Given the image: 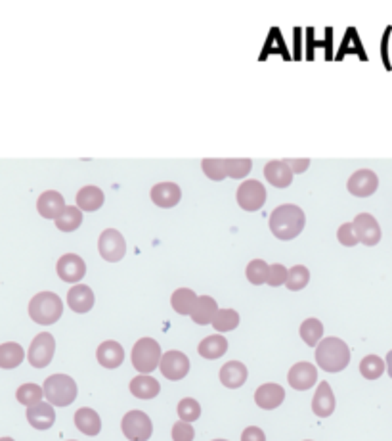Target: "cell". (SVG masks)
Returning a JSON list of instances; mask_svg holds the SVG:
<instances>
[{
	"instance_id": "1",
	"label": "cell",
	"mask_w": 392,
	"mask_h": 441,
	"mask_svg": "<svg viewBox=\"0 0 392 441\" xmlns=\"http://www.w3.org/2000/svg\"><path fill=\"white\" fill-rule=\"evenodd\" d=\"M268 225L272 234L278 240H293L303 233L304 225H306V217L299 206L283 204V206H279L272 211Z\"/></svg>"
},
{
	"instance_id": "2",
	"label": "cell",
	"mask_w": 392,
	"mask_h": 441,
	"mask_svg": "<svg viewBox=\"0 0 392 441\" xmlns=\"http://www.w3.org/2000/svg\"><path fill=\"white\" fill-rule=\"evenodd\" d=\"M316 363L326 372H341L351 363V350L341 338H324L316 345Z\"/></svg>"
},
{
	"instance_id": "3",
	"label": "cell",
	"mask_w": 392,
	"mask_h": 441,
	"mask_svg": "<svg viewBox=\"0 0 392 441\" xmlns=\"http://www.w3.org/2000/svg\"><path fill=\"white\" fill-rule=\"evenodd\" d=\"M64 301L54 291H41L29 301V316L37 325H54L62 318Z\"/></svg>"
},
{
	"instance_id": "4",
	"label": "cell",
	"mask_w": 392,
	"mask_h": 441,
	"mask_svg": "<svg viewBox=\"0 0 392 441\" xmlns=\"http://www.w3.org/2000/svg\"><path fill=\"white\" fill-rule=\"evenodd\" d=\"M44 397L54 407H69L77 399V384L71 376L52 375L44 380Z\"/></svg>"
},
{
	"instance_id": "5",
	"label": "cell",
	"mask_w": 392,
	"mask_h": 441,
	"mask_svg": "<svg viewBox=\"0 0 392 441\" xmlns=\"http://www.w3.org/2000/svg\"><path fill=\"white\" fill-rule=\"evenodd\" d=\"M161 357H163V353H161V345L157 343V340H153V338H142L132 348L131 361L132 366L138 370L140 375H149V372H153L157 366H159Z\"/></svg>"
},
{
	"instance_id": "6",
	"label": "cell",
	"mask_w": 392,
	"mask_h": 441,
	"mask_svg": "<svg viewBox=\"0 0 392 441\" xmlns=\"http://www.w3.org/2000/svg\"><path fill=\"white\" fill-rule=\"evenodd\" d=\"M123 428L124 438L129 441H147L153 433V424L149 420V416L144 411H131L123 416Z\"/></svg>"
},
{
	"instance_id": "7",
	"label": "cell",
	"mask_w": 392,
	"mask_h": 441,
	"mask_svg": "<svg viewBox=\"0 0 392 441\" xmlns=\"http://www.w3.org/2000/svg\"><path fill=\"white\" fill-rule=\"evenodd\" d=\"M54 351H56V340L50 332H41L35 336V340L29 345L27 351V359L29 365L35 368H44L52 363L54 359Z\"/></svg>"
},
{
	"instance_id": "8",
	"label": "cell",
	"mask_w": 392,
	"mask_h": 441,
	"mask_svg": "<svg viewBox=\"0 0 392 441\" xmlns=\"http://www.w3.org/2000/svg\"><path fill=\"white\" fill-rule=\"evenodd\" d=\"M236 198L241 209H245V211H259L266 204V188H264V184L261 181L249 179L245 183L239 184Z\"/></svg>"
},
{
	"instance_id": "9",
	"label": "cell",
	"mask_w": 392,
	"mask_h": 441,
	"mask_svg": "<svg viewBox=\"0 0 392 441\" xmlns=\"http://www.w3.org/2000/svg\"><path fill=\"white\" fill-rule=\"evenodd\" d=\"M98 251L109 263H117L127 255V242L123 234L115 228H106L98 238Z\"/></svg>"
},
{
	"instance_id": "10",
	"label": "cell",
	"mask_w": 392,
	"mask_h": 441,
	"mask_svg": "<svg viewBox=\"0 0 392 441\" xmlns=\"http://www.w3.org/2000/svg\"><path fill=\"white\" fill-rule=\"evenodd\" d=\"M159 370H161V375H163L167 380H172V382L186 378L189 372L188 355H184L182 351L176 350L167 351L163 357H161Z\"/></svg>"
},
{
	"instance_id": "11",
	"label": "cell",
	"mask_w": 392,
	"mask_h": 441,
	"mask_svg": "<svg viewBox=\"0 0 392 441\" xmlns=\"http://www.w3.org/2000/svg\"><path fill=\"white\" fill-rule=\"evenodd\" d=\"M57 276L64 280V282L77 284L81 282V278L86 275V263L81 255L77 253H66L62 255L56 265Z\"/></svg>"
},
{
	"instance_id": "12",
	"label": "cell",
	"mask_w": 392,
	"mask_h": 441,
	"mask_svg": "<svg viewBox=\"0 0 392 441\" xmlns=\"http://www.w3.org/2000/svg\"><path fill=\"white\" fill-rule=\"evenodd\" d=\"M352 226L356 231L358 242L366 246H377L381 242V226L377 223V219L369 213H360L352 221Z\"/></svg>"
},
{
	"instance_id": "13",
	"label": "cell",
	"mask_w": 392,
	"mask_h": 441,
	"mask_svg": "<svg viewBox=\"0 0 392 441\" xmlns=\"http://www.w3.org/2000/svg\"><path fill=\"white\" fill-rule=\"evenodd\" d=\"M287 382L297 391L310 390L314 384L318 382V368L310 363H297L291 366L289 375H287Z\"/></svg>"
},
{
	"instance_id": "14",
	"label": "cell",
	"mask_w": 392,
	"mask_h": 441,
	"mask_svg": "<svg viewBox=\"0 0 392 441\" xmlns=\"http://www.w3.org/2000/svg\"><path fill=\"white\" fill-rule=\"evenodd\" d=\"M377 186H379V179L371 169H360L346 183L348 192L356 198H368L377 190Z\"/></svg>"
},
{
	"instance_id": "15",
	"label": "cell",
	"mask_w": 392,
	"mask_h": 441,
	"mask_svg": "<svg viewBox=\"0 0 392 441\" xmlns=\"http://www.w3.org/2000/svg\"><path fill=\"white\" fill-rule=\"evenodd\" d=\"M264 179L276 188H287L293 183V171L286 159H272L264 167Z\"/></svg>"
},
{
	"instance_id": "16",
	"label": "cell",
	"mask_w": 392,
	"mask_h": 441,
	"mask_svg": "<svg viewBox=\"0 0 392 441\" xmlns=\"http://www.w3.org/2000/svg\"><path fill=\"white\" fill-rule=\"evenodd\" d=\"M286 399V390L279 384H262L259 390L254 391V403L262 411H274L278 408Z\"/></svg>"
},
{
	"instance_id": "17",
	"label": "cell",
	"mask_w": 392,
	"mask_h": 441,
	"mask_svg": "<svg viewBox=\"0 0 392 441\" xmlns=\"http://www.w3.org/2000/svg\"><path fill=\"white\" fill-rule=\"evenodd\" d=\"M66 200L64 196L56 190H46L42 192L37 200V211L41 213V217L44 219H54L56 221L57 217L62 215L66 211Z\"/></svg>"
},
{
	"instance_id": "18",
	"label": "cell",
	"mask_w": 392,
	"mask_h": 441,
	"mask_svg": "<svg viewBox=\"0 0 392 441\" xmlns=\"http://www.w3.org/2000/svg\"><path fill=\"white\" fill-rule=\"evenodd\" d=\"M27 420L33 426L35 430H48L56 422V411L54 405H50L48 401L37 403L33 407H27Z\"/></svg>"
},
{
	"instance_id": "19",
	"label": "cell",
	"mask_w": 392,
	"mask_h": 441,
	"mask_svg": "<svg viewBox=\"0 0 392 441\" xmlns=\"http://www.w3.org/2000/svg\"><path fill=\"white\" fill-rule=\"evenodd\" d=\"M151 201L159 206V208H174L178 206L180 198H182V190L176 183H159L151 188Z\"/></svg>"
},
{
	"instance_id": "20",
	"label": "cell",
	"mask_w": 392,
	"mask_h": 441,
	"mask_svg": "<svg viewBox=\"0 0 392 441\" xmlns=\"http://www.w3.org/2000/svg\"><path fill=\"white\" fill-rule=\"evenodd\" d=\"M94 291L90 290L86 284H75L71 290L67 291V305L73 309L75 313H88L94 307Z\"/></svg>"
},
{
	"instance_id": "21",
	"label": "cell",
	"mask_w": 392,
	"mask_h": 441,
	"mask_svg": "<svg viewBox=\"0 0 392 441\" xmlns=\"http://www.w3.org/2000/svg\"><path fill=\"white\" fill-rule=\"evenodd\" d=\"M312 411L319 418H327V416L333 415V411H335V395H333V390L327 382H319L318 390L314 393V399H312Z\"/></svg>"
},
{
	"instance_id": "22",
	"label": "cell",
	"mask_w": 392,
	"mask_h": 441,
	"mask_svg": "<svg viewBox=\"0 0 392 441\" xmlns=\"http://www.w3.org/2000/svg\"><path fill=\"white\" fill-rule=\"evenodd\" d=\"M98 363L106 368H117L123 365L124 361V350L119 341L107 340L104 343H100L98 351H96Z\"/></svg>"
},
{
	"instance_id": "23",
	"label": "cell",
	"mask_w": 392,
	"mask_h": 441,
	"mask_svg": "<svg viewBox=\"0 0 392 441\" xmlns=\"http://www.w3.org/2000/svg\"><path fill=\"white\" fill-rule=\"evenodd\" d=\"M247 366L239 361H230L221 368V382L230 388V390H237L247 382Z\"/></svg>"
},
{
	"instance_id": "24",
	"label": "cell",
	"mask_w": 392,
	"mask_h": 441,
	"mask_svg": "<svg viewBox=\"0 0 392 441\" xmlns=\"http://www.w3.org/2000/svg\"><path fill=\"white\" fill-rule=\"evenodd\" d=\"M218 313V305H216V301L214 298L211 296H201V298H197V303L194 311H192V321L196 323V325H213L214 321V315Z\"/></svg>"
},
{
	"instance_id": "25",
	"label": "cell",
	"mask_w": 392,
	"mask_h": 441,
	"mask_svg": "<svg viewBox=\"0 0 392 441\" xmlns=\"http://www.w3.org/2000/svg\"><path fill=\"white\" fill-rule=\"evenodd\" d=\"M161 391V384L149 375H140L131 380V393L138 399H153Z\"/></svg>"
},
{
	"instance_id": "26",
	"label": "cell",
	"mask_w": 392,
	"mask_h": 441,
	"mask_svg": "<svg viewBox=\"0 0 392 441\" xmlns=\"http://www.w3.org/2000/svg\"><path fill=\"white\" fill-rule=\"evenodd\" d=\"M75 426L84 435H98L100 430H102V420H100V415L96 411L82 407L75 413Z\"/></svg>"
},
{
	"instance_id": "27",
	"label": "cell",
	"mask_w": 392,
	"mask_h": 441,
	"mask_svg": "<svg viewBox=\"0 0 392 441\" xmlns=\"http://www.w3.org/2000/svg\"><path fill=\"white\" fill-rule=\"evenodd\" d=\"M77 208L81 211H96L104 206L106 201V196L104 192L100 190L98 186H84L81 190L77 192Z\"/></svg>"
},
{
	"instance_id": "28",
	"label": "cell",
	"mask_w": 392,
	"mask_h": 441,
	"mask_svg": "<svg viewBox=\"0 0 392 441\" xmlns=\"http://www.w3.org/2000/svg\"><path fill=\"white\" fill-rule=\"evenodd\" d=\"M226 351H228V341H226V338L221 336V334L207 336V338L199 343V348H197V353H199L201 357L209 359V361H214V359L222 357Z\"/></svg>"
},
{
	"instance_id": "29",
	"label": "cell",
	"mask_w": 392,
	"mask_h": 441,
	"mask_svg": "<svg viewBox=\"0 0 392 441\" xmlns=\"http://www.w3.org/2000/svg\"><path fill=\"white\" fill-rule=\"evenodd\" d=\"M25 351L16 341H6L0 345V368H16L24 363Z\"/></svg>"
},
{
	"instance_id": "30",
	"label": "cell",
	"mask_w": 392,
	"mask_h": 441,
	"mask_svg": "<svg viewBox=\"0 0 392 441\" xmlns=\"http://www.w3.org/2000/svg\"><path fill=\"white\" fill-rule=\"evenodd\" d=\"M197 296L196 291L189 290V288H178V290L172 294L171 305L172 309L178 313V315H192V311L196 307Z\"/></svg>"
},
{
	"instance_id": "31",
	"label": "cell",
	"mask_w": 392,
	"mask_h": 441,
	"mask_svg": "<svg viewBox=\"0 0 392 441\" xmlns=\"http://www.w3.org/2000/svg\"><path fill=\"white\" fill-rule=\"evenodd\" d=\"M82 223V211L77 206H67L66 211L56 219V226L62 233H73Z\"/></svg>"
},
{
	"instance_id": "32",
	"label": "cell",
	"mask_w": 392,
	"mask_h": 441,
	"mask_svg": "<svg viewBox=\"0 0 392 441\" xmlns=\"http://www.w3.org/2000/svg\"><path fill=\"white\" fill-rule=\"evenodd\" d=\"M301 338L304 340L306 345H310V348H316L321 338H324V325H321V321L318 318H306L303 325H301Z\"/></svg>"
},
{
	"instance_id": "33",
	"label": "cell",
	"mask_w": 392,
	"mask_h": 441,
	"mask_svg": "<svg viewBox=\"0 0 392 441\" xmlns=\"http://www.w3.org/2000/svg\"><path fill=\"white\" fill-rule=\"evenodd\" d=\"M239 326V313L234 309H218L214 315L213 328L216 332H232Z\"/></svg>"
},
{
	"instance_id": "34",
	"label": "cell",
	"mask_w": 392,
	"mask_h": 441,
	"mask_svg": "<svg viewBox=\"0 0 392 441\" xmlns=\"http://www.w3.org/2000/svg\"><path fill=\"white\" fill-rule=\"evenodd\" d=\"M384 368H386V363H384L381 357H377V355H368V357L362 359V363H360V372H362V376H364L366 380H377V378H381Z\"/></svg>"
},
{
	"instance_id": "35",
	"label": "cell",
	"mask_w": 392,
	"mask_h": 441,
	"mask_svg": "<svg viewBox=\"0 0 392 441\" xmlns=\"http://www.w3.org/2000/svg\"><path fill=\"white\" fill-rule=\"evenodd\" d=\"M16 397L21 405H25V407H33V405H37V403H41L42 401V397H44V390H42L41 386H37V384H24V386L17 388Z\"/></svg>"
},
{
	"instance_id": "36",
	"label": "cell",
	"mask_w": 392,
	"mask_h": 441,
	"mask_svg": "<svg viewBox=\"0 0 392 441\" xmlns=\"http://www.w3.org/2000/svg\"><path fill=\"white\" fill-rule=\"evenodd\" d=\"M310 282V271L306 269L304 265H295L293 269H289V273H287V280H286V286L287 290L291 291H299L306 288V284Z\"/></svg>"
},
{
	"instance_id": "37",
	"label": "cell",
	"mask_w": 392,
	"mask_h": 441,
	"mask_svg": "<svg viewBox=\"0 0 392 441\" xmlns=\"http://www.w3.org/2000/svg\"><path fill=\"white\" fill-rule=\"evenodd\" d=\"M268 271L270 265L264 261V259H253L245 269V276L247 280L254 286H261L268 280Z\"/></svg>"
},
{
	"instance_id": "38",
	"label": "cell",
	"mask_w": 392,
	"mask_h": 441,
	"mask_svg": "<svg viewBox=\"0 0 392 441\" xmlns=\"http://www.w3.org/2000/svg\"><path fill=\"white\" fill-rule=\"evenodd\" d=\"M224 161H226V173L230 179H245L253 169V161L247 158L224 159Z\"/></svg>"
},
{
	"instance_id": "39",
	"label": "cell",
	"mask_w": 392,
	"mask_h": 441,
	"mask_svg": "<svg viewBox=\"0 0 392 441\" xmlns=\"http://www.w3.org/2000/svg\"><path fill=\"white\" fill-rule=\"evenodd\" d=\"M176 413H178L180 420H184V422H189V424H192V422H196L197 418L201 416V405H199L196 399L186 397V399H182L178 403Z\"/></svg>"
},
{
	"instance_id": "40",
	"label": "cell",
	"mask_w": 392,
	"mask_h": 441,
	"mask_svg": "<svg viewBox=\"0 0 392 441\" xmlns=\"http://www.w3.org/2000/svg\"><path fill=\"white\" fill-rule=\"evenodd\" d=\"M201 167H203V173L211 181H224L228 173H226V161L224 159L216 158H207L201 161Z\"/></svg>"
},
{
	"instance_id": "41",
	"label": "cell",
	"mask_w": 392,
	"mask_h": 441,
	"mask_svg": "<svg viewBox=\"0 0 392 441\" xmlns=\"http://www.w3.org/2000/svg\"><path fill=\"white\" fill-rule=\"evenodd\" d=\"M194 438H196V430L189 422L178 420L172 426V441H194Z\"/></svg>"
},
{
	"instance_id": "42",
	"label": "cell",
	"mask_w": 392,
	"mask_h": 441,
	"mask_svg": "<svg viewBox=\"0 0 392 441\" xmlns=\"http://www.w3.org/2000/svg\"><path fill=\"white\" fill-rule=\"evenodd\" d=\"M287 271L286 267L281 265V263H274V265H270V271H268V280L266 284L272 286V288H278L281 284H286L287 280Z\"/></svg>"
},
{
	"instance_id": "43",
	"label": "cell",
	"mask_w": 392,
	"mask_h": 441,
	"mask_svg": "<svg viewBox=\"0 0 392 441\" xmlns=\"http://www.w3.org/2000/svg\"><path fill=\"white\" fill-rule=\"evenodd\" d=\"M337 238H339V242H341L343 246H346V248H352V246L358 244V236H356V231H354L352 223H344V225L339 226Z\"/></svg>"
},
{
	"instance_id": "44",
	"label": "cell",
	"mask_w": 392,
	"mask_h": 441,
	"mask_svg": "<svg viewBox=\"0 0 392 441\" xmlns=\"http://www.w3.org/2000/svg\"><path fill=\"white\" fill-rule=\"evenodd\" d=\"M241 441H266V435L262 432L261 428H256V426H249L243 430L241 433Z\"/></svg>"
},
{
	"instance_id": "45",
	"label": "cell",
	"mask_w": 392,
	"mask_h": 441,
	"mask_svg": "<svg viewBox=\"0 0 392 441\" xmlns=\"http://www.w3.org/2000/svg\"><path fill=\"white\" fill-rule=\"evenodd\" d=\"M287 165L291 167L293 175H299V173H304L308 167H310V159H286Z\"/></svg>"
},
{
	"instance_id": "46",
	"label": "cell",
	"mask_w": 392,
	"mask_h": 441,
	"mask_svg": "<svg viewBox=\"0 0 392 441\" xmlns=\"http://www.w3.org/2000/svg\"><path fill=\"white\" fill-rule=\"evenodd\" d=\"M386 370H389V376L392 378V351H389V355H386Z\"/></svg>"
},
{
	"instance_id": "47",
	"label": "cell",
	"mask_w": 392,
	"mask_h": 441,
	"mask_svg": "<svg viewBox=\"0 0 392 441\" xmlns=\"http://www.w3.org/2000/svg\"><path fill=\"white\" fill-rule=\"evenodd\" d=\"M0 441H14L12 438H0Z\"/></svg>"
},
{
	"instance_id": "48",
	"label": "cell",
	"mask_w": 392,
	"mask_h": 441,
	"mask_svg": "<svg viewBox=\"0 0 392 441\" xmlns=\"http://www.w3.org/2000/svg\"><path fill=\"white\" fill-rule=\"evenodd\" d=\"M214 441H228V440H214Z\"/></svg>"
},
{
	"instance_id": "49",
	"label": "cell",
	"mask_w": 392,
	"mask_h": 441,
	"mask_svg": "<svg viewBox=\"0 0 392 441\" xmlns=\"http://www.w3.org/2000/svg\"><path fill=\"white\" fill-rule=\"evenodd\" d=\"M306 441H310V440H306Z\"/></svg>"
},
{
	"instance_id": "50",
	"label": "cell",
	"mask_w": 392,
	"mask_h": 441,
	"mask_svg": "<svg viewBox=\"0 0 392 441\" xmlns=\"http://www.w3.org/2000/svg\"><path fill=\"white\" fill-rule=\"evenodd\" d=\"M71 441H75V440H71Z\"/></svg>"
}]
</instances>
